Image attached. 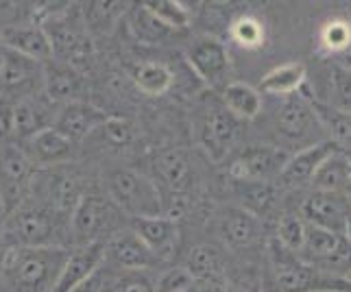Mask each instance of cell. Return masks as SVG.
Wrapping results in <instances>:
<instances>
[{
	"instance_id": "74e56055",
	"label": "cell",
	"mask_w": 351,
	"mask_h": 292,
	"mask_svg": "<svg viewBox=\"0 0 351 292\" xmlns=\"http://www.w3.org/2000/svg\"><path fill=\"white\" fill-rule=\"evenodd\" d=\"M96 133H99L101 140L110 146V149H125V146L133 142V127L125 118L110 116L99 129H96Z\"/></svg>"
},
{
	"instance_id": "8d00e7d4",
	"label": "cell",
	"mask_w": 351,
	"mask_h": 292,
	"mask_svg": "<svg viewBox=\"0 0 351 292\" xmlns=\"http://www.w3.org/2000/svg\"><path fill=\"white\" fill-rule=\"evenodd\" d=\"M232 38L242 48H260L266 40V29L264 24L256 16H242L232 24Z\"/></svg>"
},
{
	"instance_id": "f1b7e54d",
	"label": "cell",
	"mask_w": 351,
	"mask_h": 292,
	"mask_svg": "<svg viewBox=\"0 0 351 292\" xmlns=\"http://www.w3.org/2000/svg\"><path fill=\"white\" fill-rule=\"evenodd\" d=\"M131 81L136 88L149 96H160L171 90L173 85V72L168 66L160 62H140L131 68Z\"/></svg>"
},
{
	"instance_id": "52a82bcc",
	"label": "cell",
	"mask_w": 351,
	"mask_h": 292,
	"mask_svg": "<svg viewBox=\"0 0 351 292\" xmlns=\"http://www.w3.org/2000/svg\"><path fill=\"white\" fill-rule=\"evenodd\" d=\"M242 120L232 116L225 107H212L208 114L201 118L199 125V142L205 155L214 164H221L225 157L232 153L240 138Z\"/></svg>"
},
{
	"instance_id": "f546056e",
	"label": "cell",
	"mask_w": 351,
	"mask_h": 292,
	"mask_svg": "<svg viewBox=\"0 0 351 292\" xmlns=\"http://www.w3.org/2000/svg\"><path fill=\"white\" fill-rule=\"evenodd\" d=\"M319 46L325 55L343 57L351 53V24L345 18H334L319 29Z\"/></svg>"
},
{
	"instance_id": "4dcf8cb0",
	"label": "cell",
	"mask_w": 351,
	"mask_h": 292,
	"mask_svg": "<svg viewBox=\"0 0 351 292\" xmlns=\"http://www.w3.org/2000/svg\"><path fill=\"white\" fill-rule=\"evenodd\" d=\"M38 72H40V62H33L29 57H22L14 51H9L5 70L0 75V90L22 88V85L31 83Z\"/></svg>"
},
{
	"instance_id": "f6af8a7d",
	"label": "cell",
	"mask_w": 351,
	"mask_h": 292,
	"mask_svg": "<svg viewBox=\"0 0 351 292\" xmlns=\"http://www.w3.org/2000/svg\"><path fill=\"white\" fill-rule=\"evenodd\" d=\"M7 55H9V48L0 42V75H3V70H5V64H7Z\"/></svg>"
},
{
	"instance_id": "3957f363",
	"label": "cell",
	"mask_w": 351,
	"mask_h": 292,
	"mask_svg": "<svg viewBox=\"0 0 351 292\" xmlns=\"http://www.w3.org/2000/svg\"><path fill=\"white\" fill-rule=\"evenodd\" d=\"M107 194L120 212L131 218H153L166 214V203L155 179L138 173V170L123 168L107 179Z\"/></svg>"
},
{
	"instance_id": "7a4b0ae2",
	"label": "cell",
	"mask_w": 351,
	"mask_h": 292,
	"mask_svg": "<svg viewBox=\"0 0 351 292\" xmlns=\"http://www.w3.org/2000/svg\"><path fill=\"white\" fill-rule=\"evenodd\" d=\"M277 292H351V279L338 277L286 251L275 238L269 245Z\"/></svg>"
},
{
	"instance_id": "e0dca14e",
	"label": "cell",
	"mask_w": 351,
	"mask_h": 292,
	"mask_svg": "<svg viewBox=\"0 0 351 292\" xmlns=\"http://www.w3.org/2000/svg\"><path fill=\"white\" fill-rule=\"evenodd\" d=\"M299 92L286 96L284 105L277 112V131L288 140H306L312 133V127L319 125V118L310 103V94Z\"/></svg>"
},
{
	"instance_id": "ffe728a7",
	"label": "cell",
	"mask_w": 351,
	"mask_h": 292,
	"mask_svg": "<svg viewBox=\"0 0 351 292\" xmlns=\"http://www.w3.org/2000/svg\"><path fill=\"white\" fill-rule=\"evenodd\" d=\"M221 236L229 249H249L262 236V221L245 208H227L221 216Z\"/></svg>"
},
{
	"instance_id": "44dd1931",
	"label": "cell",
	"mask_w": 351,
	"mask_h": 292,
	"mask_svg": "<svg viewBox=\"0 0 351 292\" xmlns=\"http://www.w3.org/2000/svg\"><path fill=\"white\" fill-rule=\"evenodd\" d=\"M186 271L195 279V284H212L214 292L225 290V264L221 251L201 245L188 253Z\"/></svg>"
},
{
	"instance_id": "ba28073f",
	"label": "cell",
	"mask_w": 351,
	"mask_h": 292,
	"mask_svg": "<svg viewBox=\"0 0 351 292\" xmlns=\"http://www.w3.org/2000/svg\"><path fill=\"white\" fill-rule=\"evenodd\" d=\"M299 214L308 225L328 229L343 236L345 223L351 214V203L347 199V194L314 190L301 201Z\"/></svg>"
},
{
	"instance_id": "836d02e7",
	"label": "cell",
	"mask_w": 351,
	"mask_h": 292,
	"mask_svg": "<svg viewBox=\"0 0 351 292\" xmlns=\"http://www.w3.org/2000/svg\"><path fill=\"white\" fill-rule=\"evenodd\" d=\"M328 90H330V107L338 112L351 114V70L345 66L332 64L328 70Z\"/></svg>"
},
{
	"instance_id": "ee69618b",
	"label": "cell",
	"mask_w": 351,
	"mask_h": 292,
	"mask_svg": "<svg viewBox=\"0 0 351 292\" xmlns=\"http://www.w3.org/2000/svg\"><path fill=\"white\" fill-rule=\"evenodd\" d=\"M7 216H9V208H7V203L3 199V194H0V231H3V225L7 221Z\"/></svg>"
},
{
	"instance_id": "c3c4849f",
	"label": "cell",
	"mask_w": 351,
	"mask_h": 292,
	"mask_svg": "<svg viewBox=\"0 0 351 292\" xmlns=\"http://www.w3.org/2000/svg\"><path fill=\"white\" fill-rule=\"evenodd\" d=\"M186 292H197V286H195V288H190V290H186Z\"/></svg>"
},
{
	"instance_id": "d6a6232c",
	"label": "cell",
	"mask_w": 351,
	"mask_h": 292,
	"mask_svg": "<svg viewBox=\"0 0 351 292\" xmlns=\"http://www.w3.org/2000/svg\"><path fill=\"white\" fill-rule=\"evenodd\" d=\"M129 24H131V31L136 33V38L140 42H147V44H157V42L166 40L168 35L173 33V31H168L144 5H138L136 9L131 11Z\"/></svg>"
},
{
	"instance_id": "ab89813d",
	"label": "cell",
	"mask_w": 351,
	"mask_h": 292,
	"mask_svg": "<svg viewBox=\"0 0 351 292\" xmlns=\"http://www.w3.org/2000/svg\"><path fill=\"white\" fill-rule=\"evenodd\" d=\"M190 288H195V279L190 277L186 266L168 269L155 284V292H186Z\"/></svg>"
},
{
	"instance_id": "bcb514c9",
	"label": "cell",
	"mask_w": 351,
	"mask_h": 292,
	"mask_svg": "<svg viewBox=\"0 0 351 292\" xmlns=\"http://www.w3.org/2000/svg\"><path fill=\"white\" fill-rule=\"evenodd\" d=\"M338 151H341V155H343V160H345L347 168L351 170V149H338Z\"/></svg>"
},
{
	"instance_id": "f35d334b",
	"label": "cell",
	"mask_w": 351,
	"mask_h": 292,
	"mask_svg": "<svg viewBox=\"0 0 351 292\" xmlns=\"http://www.w3.org/2000/svg\"><path fill=\"white\" fill-rule=\"evenodd\" d=\"M110 292H155V284L138 271H123L112 279Z\"/></svg>"
},
{
	"instance_id": "30bf717a",
	"label": "cell",
	"mask_w": 351,
	"mask_h": 292,
	"mask_svg": "<svg viewBox=\"0 0 351 292\" xmlns=\"http://www.w3.org/2000/svg\"><path fill=\"white\" fill-rule=\"evenodd\" d=\"M188 64L203 83L212 85V88H219V85L225 88L227 85V75L232 70V59H229V51L221 40L203 38L195 42L188 51Z\"/></svg>"
},
{
	"instance_id": "cb8c5ba5",
	"label": "cell",
	"mask_w": 351,
	"mask_h": 292,
	"mask_svg": "<svg viewBox=\"0 0 351 292\" xmlns=\"http://www.w3.org/2000/svg\"><path fill=\"white\" fill-rule=\"evenodd\" d=\"M221 101L227 112L242 120V123L258 118L262 112V94L258 92V88L242 81L227 83L221 92Z\"/></svg>"
},
{
	"instance_id": "2e32d148",
	"label": "cell",
	"mask_w": 351,
	"mask_h": 292,
	"mask_svg": "<svg viewBox=\"0 0 351 292\" xmlns=\"http://www.w3.org/2000/svg\"><path fill=\"white\" fill-rule=\"evenodd\" d=\"M107 118L110 116L99 107H94L86 101H72L59 109L57 118L53 120V127L57 131H62L72 142H79V140L90 138L92 133H96V129H99Z\"/></svg>"
},
{
	"instance_id": "603a6c76",
	"label": "cell",
	"mask_w": 351,
	"mask_h": 292,
	"mask_svg": "<svg viewBox=\"0 0 351 292\" xmlns=\"http://www.w3.org/2000/svg\"><path fill=\"white\" fill-rule=\"evenodd\" d=\"M308 77V66L304 62H288L273 68L262 77L258 92L273 96H293L304 88Z\"/></svg>"
},
{
	"instance_id": "8fae6325",
	"label": "cell",
	"mask_w": 351,
	"mask_h": 292,
	"mask_svg": "<svg viewBox=\"0 0 351 292\" xmlns=\"http://www.w3.org/2000/svg\"><path fill=\"white\" fill-rule=\"evenodd\" d=\"M105 262L123 271H147L160 264L155 253L131 229L118 231L105 242Z\"/></svg>"
},
{
	"instance_id": "5bb4252c",
	"label": "cell",
	"mask_w": 351,
	"mask_h": 292,
	"mask_svg": "<svg viewBox=\"0 0 351 292\" xmlns=\"http://www.w3.org/2000/svg\"><path fill=\"white\" fill-rule=\"evenodd\" d=\"M131 231L155 253L160 262L171 258L179 247V225L173 216L131 218Z\"/></svg>"
},
{
	"instance_id": "7c38bea8",
	"label": "cell",
	"mask_w": 351,
	"mask_h": 292,
	"mask_svg": "<svg viewBox=\"0 0 351 292\" xmlns=\"http://www.w3.org/2000/svg\"><path fill=\"white\" fill-rule=\"evenodd\" d=\"M336 149L338 146L332 140H321V142L308 144L306 149L297 151L295 155H290L284 170L280 173V177H277L280 186L299 188V186L312 184V177L317 175L321 164L328 162L336 153Z\"/></svg>"
},
{
	"instance_id": "e575fe53",
	"label": "cell",
	"mask_w": 351,
	"mask_h": 292,
	"mask_svg": "<svg viewBox=\"0 0 351 292\" xmlns=\"http://www.w3.org/2000/svg\"><path fill=\"white\" fill-rule=\"evenodd\" d=\"M168 31H184L190 27V11L175 0H149L142 3Z\"/></svg>"
},
{
	"instance_id": "1f68e13d",
	"label": "cell",
	"mask_w": 351,
	"mask_h": 292,
	"mask_svg": "<svg viewBox=\"0 0 351 292\" xmlns=\"http://www.w3.org/2000/svg\"><path fill=\"white\" fill-rule=\"evenodd\" d=\"M306 231H308V223L301 218L299 212H286L280 216V221H277L275 240L280 242L286 251L299 255L306 240Z\"/></svg>"
},
{
	"instance_id": "484cf974",
	"label": "cell",
	"mask_w": 351,
	"mask_h": 292,
	"mask_svg": "<svg viewBox=\"0 0 351 292\" xmlns=\"http://www.w3.org/2000/svg\"><path fill=\"white\" fill-rule=\"evenodd\" d=\"M81 92V79L72 68L53 66L44 72V94L51 103H72Z\"/></svg>"
},
{
	"instance_id": "83f0119b",
	"label": "cell",
	"mask_w": 351,
	"mask_h": 292,
	"mask_svg": "<svg viewBox=\"0 0 351 292\" xmlns=\"http://www.w3.org/2000/svg\"><path fill=\"white\" fill-rule=\"evenodd\" d=\"M312 188L321 190V192L347 194V190L351 188V170L347 168L343 155L338 149L328 162L321 164V168L317 170V175L312 177Z\"/></svg>"
},
{
	"instance_id": "7bdbcfd3",
	"label": "cell",
	"mask_w": 351,
	"mask_h": 292,
	"mask_svg": "<svg viewBox=\"0 0 351 292\" xmlns=\"http://www.w3.org/2000/svg\"><path fill=\"white\" fill-rule=\"evenodd\" d=\"M14 138V105L0 99V140Z\"/></svg>"
},
{
	"instance_id": "7402d4cb",
	"label": "cell",
	"mask_w": 351,
	"mask_h": 292,
	"mask_svg": "<svg viewBox=\"0 0 351 292\" xmlns=\"http://www.w3.org/2000/svg\"><path fill=\"white\" fill-rule=\"evenodd\" d=\"M51 105L42 99H22L14 105V136L18 140H29L35 133L53 127Z\"/></svg>"
},
{
	"instance_id": "60d3db41",
	"label": "cell",
	"mask_w": 351,
	"mask_h": 292,
	"mask_svg": "<svg viewBox=\"0 0 351 292\" xmlns=\"http://www.w3.org/2000/svg\"><path fill=\"white\" fill-rule=\"evenodd\" d=\"M127 5L123 3H90L86 5V18L90 20L92 27H107L118 14H123Z\"/></svg>"
},
{
	"instance_id": "4316f807",
	"label": "cell",
	"mask_w": 351,
	"mask_h": 292,
	"mask_svg": "<svg viewBox=\"0 0 351 292\" xmlns=\"http://www.w3.org/2000/svg\"><path fill=\"white\" fill-rule=\"evenodd\" d=\"M310 103L314 114L319 118V125L328 129L330 138L338 149H351V114L338 112V109L330 107L328 103H321L310 96Z\"/></svg>"
},
{
	"instance_id": "8992f818",
	"label": "cell",
	"mask_w": 351,
	"mask_h": 292,
	"mask_svg": "<svg viewBox=\"0 0 351 292\" xmlns=\"http://www.w3.org/2000/svg\"><path fill=\"white\" fill-rule=\"evenodd\" d=\"M288 157L280 146H249L229 164L227 175L236 184H271V179L280 177Z\"/></svg>"
},
{
	"instance_id": "9c48e42d",
	"label": "cell",
	"mask_w": 351,
	"mask_h": 292,
	"mask_svg": "<svg viewBox=\"0 0 351 292\" xmlns=\"http://www.w3.org/2000/svg\"><path fill=\"white\" fill-rule=\"evenodd\" d=\"M33 177V162L24 149L16 144H5L0 149V194L9 208V214L14 212L24 190L29 188Z\"/></svg>"
},
{
	"instance_id": "5b68a950",
	"label": "cell",
	"mask_w": 351,
	"mask_h": 292,
	"mask_svg": "<svg viewBox=\"0 0 351 292\" xmlns=\"http://www.w3.org/2000/svg\"><path fill=\"white\" fill-rule=\"evenodd\" d=\"M3 242L9 249L16 247H53L55 221L53 212L35 205H18L3 225Z\"/></svg>"
},
{
	"instance_id": "4fadbf2b",
	"label": "cell",
	"mask_w": 351,
	"mask_h": 292,
	"mask_svg": "<svg viewBox=\"0 0 351 292\" xmlns=\"http://www.w3.org/2000/svg\"><path fill=\"white\" fill-rule=\"evenodd\" d=\"M153 170H155V184L160 190H168L175 194L177 201L190 190L192 179H195V168L190 164V157L186 151L181 149H166L160 151L153 160Z\"/></svg>"
},
{
	"instance_id": "b9f144b4",
	"label": "cell",
	"mask_w": 351,
	"mask_h": 292,
	"mask_svg": "<svg viewBox=\"0 0 351 292\" xmlns=\"http://www.w3.org/2000/svg\"><path fill=\"white\" fill-rule=\"evenodd\" d=\"M110 284H112V277L105 271V266H101L90 279H86V282L77 286L72 292H110Z\"/></svg>"
},
{
	"instance_id": "6da1fadb",
	"label": "cell",
	"mask_w": 351,
	"mask_h": 292,
	"mask_svg": "<svg viewBox=\"0 0 351 292\" xmlns=\"http://www.w3.org/2000/svg\"><path fill=\"white\" fill-rule=\"evenodd\" d=\"M70 251L64 247H16L3 255V277L14 292H51Z\"/></svg>"
},
{
	"instance_id": "d4e9b609",
	"label": "cell",
	"mask_w": 351,
	"mask_h": 292,
	"mask_svg": "<svg viewBox=\"0 0 351 292\" xmlns=\"http://www.w3.org/2000/svg\"><path fill=\"white\" fill-rule=\"evenodd\" d=\"M44 197L55 212H72L77 208L79 199L83 197L79 179L64 170L48 173L44 181Z\"/></svg>"
},
{
	"instance_id": "7dc6e473",
	"label": "cell",
	"mask_w": 351,
	"mask_h": 292,
	"mask_svg": "<svg viewBox=\"0 0 351 292\" xmlns=\"http://www.w3.org/2000/svg\"><path fill=\"white\" fill-rule=\"evenodd\" d=\"M349 24H351V5H347V18H345Z\"/></svg>"
},
{
	"instance_id": "9a60e30c",
	"label": "cell",
	"mask_w": 351,
	"mask_h": 292,
	"mask_svg": "<svg viewBox=\"0 0 351 292\" xmlns=\"http://www.w3.org/2000/svg\"><path fill=\"white\" fill-rule=\"evenodd\" d=\"M103 264H105V242H92V245L79 247L77 251H70L51 292H72L77 286L86 282V279H90Z\"/></svg>"
},
{
	"instance_id": "ac0fdd59",
	"label": "cell",
	"mask_w": 351,
	"mask_h": 292,
	"mask_svg": "<svg viewBox=\"0 0 351 292\" xmlns=\"http://www.w3.org/2000/svg\"><path fill=\"white\" fill-rule=\"evenodd\" d=\"M0 42L9 51H14L22 57H29L33 62H46L53 57V46L48 40V33L35 24H16V27H5L0 31Z\"/></svg>"
},
{
	"instance_id": "d590c367",
	"label": "cell",
	"mask_w": 351,
	"mask_h": 292,
	"mask_svg": "<svg viewBox=\"0 0 351 292\" xmlns=\"http://www.w3.org/2000/svg\"><path fill=\"white\" fill-rule=\"evenodd\" d=\"M277 203V190L273 184H245L242 190V208L253 216H266Z\"/></svg>"
},
{
	"instance_id": "d6986e66",
	"label": "cell",
	"mask_w": 351,
	"mask_h": 292,
	"mask_svg": "<svg viewBox=\"0 0 351 292\" xmlns=\"http://www.w3.org/2000/svg\"><path fill=\"white\" fill-rule=\"evenodd\" d=\"M75 144L70 138H66L62 131L55 127H48L40 133H35L33 138L24 140V153L29 155L33 164H66L72 153H75Z\"/></svg>"
},
{
	"instance_id": "277c9868",
	"label": "cell",
	"mask_w": 351,
	"mask_h": 292,
	"mask_svg": "<svg viewBox=\"0 0 351 292\" xmlns=\"http://www.w3.org/2000/svg\"><path fill=\"white\" fill-rule=\"evenodd\" d=\"M120 210L101 197V194H83L77 208L72 210V234L81 247L92 242H107L116 231Z\"/></svg>"
}]
</instances>
